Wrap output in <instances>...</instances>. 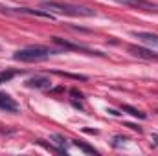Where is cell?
Returning <instances> with one entry per match:
<instances>
[{
  "instance_id": "obj_1",
  "label": "cell",
  "mask_w": 158,
  "mask_h": 156,
  "mask_svg": "<svg viewBox=\"0 0 158 156\" xmlns=\"http://www.w3.org/2000/svg\"><path fill=\"white\" fill-rule=\"evenodd\" d=\"M40 7L48 9L50 13H57V15H66V17H94V9H88L85 6L77 4H68V2H55V0H44L40 4Z\"/></svg>"
},
{
  "instance_id": "obj_2",
  "label": "cell",
  "mask_w": 158,
  "mask_h": 156,
  "mask_svg": "<svg viewBox=\"0 0 158 156\" xmlns=\"http://www.w3.org/2000/svg\"><path fill=\"white\" fill-rule=\"evenodd\" d=\"M53 51L46 46H28V48H22V50H17L13 59L15 61H22V63H39L44 61L52 55Z\"/></svg>"
},
{
  "instance_id": "obj_3",
  "label": "cell",
  "mask_w": 158,
  "mask_h": 156,
  "mask_svg": "<svg viewBox=\"0 0 158 156\" xmlns=\"http://www.w3.org/2000/svg\"><path fill=\"white\" fill-rule=\"evenodd\" d=\"M2 13H7V15H31V17H40V18H48V20H53L55 17L50 13V11H42V9H30V7H0Z\"/></svg>"
},
{
  "instance_id": "obj_4",
  "label": "cell",
  "mask_w": 158,
  "mask_h": 156,
  "mask_svg": "<svg viewBox=\"0 0 158 156\" xmlns=\"http://www.w3.org/2000/svg\"><path fill=\"white\" fill-rule=\"evenodd\" d=\"M129 51L138 57V59H145V61H158V53H155L153 50L149 48H143V46H136V44H131L129 46Z\"/></svg>"
},
{
  "instance_id": "obj_5",
  "label": "cell",
  "mask_w": 158,
  "mask_h": 156,
  "mask_svg": "<svg viewBox=\"0 0 158 156\" xmlns=\"http://www.w3.org/2000/svg\"><path fill=\"white\" fill-rule=\"evenodd\" d=\"M52 40H53L57 46L64 48V50H77V51H85V53H88V55H103L101 51H96V50H88V48H85V46L72 44V42H68V40H64V39H59V37H52Z\"/></svg>"
},
{
  "instance_id": "obj_6",
  "label": "cell",
  "mask_w": 158,
  "mask_h": 156,
  "mask_svg": "<svg viewBox=\"0 0 158 156\" xmlns=\"http://www.w3.org/2000/svg\"><path fill=\"white\" fill-rule=\"evenodd\" d=\"M132 35L140 40V42H143L145 46L158 48V35L156 33H149V31H132Z\"/></svg>"
},
{
  "instance_id": "obj_7",
  "label": "cell",
  "mask_w": 158,
  "mask_h": 156,
  "mask_svg": "<svg viewBox=\"0 0 158 156\" xmlns=\"http://www.w3.org/2000/svg\"><path fill=\"white\" fill-rule=\"evenodd\" d=\"M50 79L44 77V76H35V77L28 79L26 81V86L28 88H37V90H44V88H50Z\"/></svg>"
},
{
  "instance_id": "obj_8",
  "label": "cell",
  "mask_w": 158,
  "mask_h": 156,
  "mask_svg": "<svg viewBox=\"0 0 158 156\" xmlns=\"http://www.w3.org/2000/svg\"><path fill=\"white\" fill-rule=\"evenodd\" d=\"M0 109L6 110V112H17L19 110V105L13 97H9L7 94H2L0 92Z\"/></svg>"
},
{
  "instance_id": "obj_9",
  "label": "cell",
  "mask_w": 158,
  "mask_h": 156,
  "mask_svg": "<svg viewBox=\"0 0 158 156\" xmlns=\"http://www.w3.org/2000/svg\"><path fill=\"white\" fill-rule=\"evenodd\" d=\"M121 110H123V112H129L131 116H134V117H140V119H143V117H145L143 112H140L138 109H134V107H131V105H123V107H121Z\"/></svg>"
},
{
  "instance_id": "obj_10",
  "label": "cell",
  "mask_w": 158,
  "mask_h": 156,
  "mask_svg": "<svg viewBox=\"0 0 158 156\" xmlns=\"http://www.w3.org/2000/svg\"><path fill=\"white\" fill-rule=\"evenodd\" d=\"M19 72H13V70H2L0 72V84H4V83H9L11 79L15 77Z\"/></svg>"
},
{
  "instance_id": "obj_11",
  "label": "cell",
  "mask_w": 158,
  "mask_h": 156,
  "mask_svg": "<svg viewBox=\"0 0 158 156\" xmlns=\"http://www.w3.org/2000/svg\"><path fill=\"white\" fill-rule=\"evenodd\" d=\"M74 145H76V147H79L81 151L88 153V154H98V151H96L94 147H88V145H85V143H81V142H74Z\"/></svg>"
},
{
  "instance_id": "obj_12",
  "label": "cell",
  "mask_w": 158,
  "mask_h": 156,
  "mask_svg": "<svg viewBox=\"0 0 158 156\" xmlns=\"http://www.w3.org/2000/svg\"><path fill=\"white\" fill-rule=\"evenodd\" d=\"M52 140H55V143H57V145H59L63 151H66V149H64V145H66L64 142H66V140H64L63 136H59V134H53V136H52Z\"/></svg>"
},
{
  "instance_id": "obj_13",
  "label": "cell",
  "mask_w": 158,
  "mask_h": 156,
  "mask_svg": "<svg viewBox=\"0 0 158 156\" xmlns=\"http://www.w3.org/2000/svg\"><path fill=\"white\" fill-rule=\"evenodd\" d=\"M125 127H129V129H132V130H138V132H142V129H140V127H136V125H132V123H127Z\"/></svg>"
},
{
  "instance_id": "obj_14",
  "label": "cell",
  "mask_w": 158,
  "mask_h": 156,
  "mask_svg": "<svg viewBox=\"0 0 158 156\" xmlns=\"http://www.w3.org/2000/svg\"><path fill=\"white\" fill-rule=\"evenodd\" d=\"M153 140H155V145L158 147V134H155V136H153Z\"/></svg>"
}]
</instances>
